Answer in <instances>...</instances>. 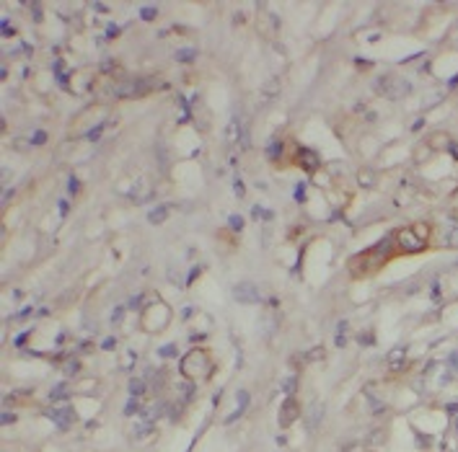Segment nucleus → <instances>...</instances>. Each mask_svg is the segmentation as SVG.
Masks as SVG:
<instances>
[{
  "instance_id": "1",
  "label": "nucleus",
  "mask_w": 458,
  "mask_h": 452,
  "mask_svg": "<svg viewBox=\"0 0 458 452\" xmlns=\"http://www.w3.org/2000/svg\"><path fill=\"white\" fill-rule=\"evenodd\" d=\"M373 88H376V93H381L388 101H399V98H404L409 90H411L409 80L396 78V75H383V78H378Z\"/></svg>"
},
{
  "instance_id": "2",
  "label": "nucleus",
  "mask_w": 458,
  "mask_h": 452,
  "mask_svg": "<svg viewBox=\"0 0 458 452\" xmlns=\"http://www.w3.org/2000/svg\"><path fill=\"white\" fill-rule=\"evenodd\" d=\"M233 300L241 303V305L259 303V287L251 284V282H238V284L233 287Z\"/></svg>"
},
{
  "instance_id": "3",
  "label": "nucleus",
  "mask_w": 458,
  "mask_h": 452,
  "mask_svg": "<svg viewBox=\"0 0 458 452\" xmlns=\"http://www.w3.org/2000/svg\"><path fill=\"white\" fill-rule=\"evenodd\" d=\"M396 240H399V245L404 248V251H422L425 248V240L417 238V230H399Z\"/></svg>"
},
{
  "instance_id": "4",
  "label": "nucleus",
  "mask_w": 458,
  "mask_h": 452,
  "mask_svg": "<svg viewBox=\"0 0 458 452\" xmlns=\"http://www.w3.org/2000/svg\"><path fill=\"white\" fill-rule=\"evenodd\" d=\"M47 416L60 426V429H70V424L75 421V414H73V409L70 406H62V409H50L47 411Z\"/></svg>"
},
{
  "instance_id": "5",
  "label": "nucleus",
  "mask_w": 458,
  "mask_h": 452,
  "mask_svg": "<svg viewBox=\"0 0 458 452\" xmlns=\"http://www.w3.org/2000/svg\"><path fill=\"white\" fill-rule=\"evenodd\" d=\"M298 419V403L295 398H288L282 403V414H280V426H290L293 421Z\"/></svg>"
},
{
  "instance_id": "6",
  "label": "nucleus",
  "mask_w": 458,
  "mask_h": 452,
  "mask_svg": "<svg viewBox=\"0 0 458 452\" xmlns=\"http://www.w3.org/2000/svg\"><path fill=\"white\" fill-rule=\"evenodd\" d=\"M150 88V83L148 80H129V83H124L117 93L119 96H138V93H145V90Z\"/></svg>"
},
{
  "instance_id": "7",
  "label": "nucleus",
  "mask_w": 458,
  "mask_h": 452,
  "mask_svg": "<svg viewBox=\"0 0 458 452\" xmlns=\"http://www.w3.org/2000/svg\"><path fill=\"white\" fill-rule=\"evenodd\" d=\"M166 217H168V205H158V207H153L148 212V222L150 225H161Z\"/></svg>"
},
{
  "instance_id": "8",
  "label": "nucleus",
  "mask_w": 458,
  "mask_h": 452,
  "mask_svg": "<svg viewBox=\"0 0 458 452\" xmlns=\"http://www.w3.org/2000/svg\"><path fill=\"white\" fill-rule=\"evenodd\" d=\"M300 166H303V168H308V171H313V168L318 166L316 153H311V150H300Z\"/></svg>"
},
{
  "instance_id": "9",
  "label": "nucleus",
  "mask_w": 458,
  "mask_h": 452,
  "mask_svg": "<svg viewBox=\"0 0 458 452\" xmlns=\"http://www.w3.org/2000/svg\"><path fill=\"white\" fill-rule=\"evenodd\" d=\"M127 390H129V395H132V398H140V395L148 390V385H145V380H138V377H135V380H129Z\"/></svg>"
},
{
  "instance_id": "10",
  "label": "nucleus",
  "mask_w": 458,
  "mask_h": 452,
  "mask_svg": "<svg viewBox=\"0 0 458 452\" xmlns=\"http://www.w3.org/2000/svg\"><path fill=\"white\" fill-rule=\"evenodd\" d=\"M445 245H458V222H455V220L448 225V233H445Z\"/></svg>"
},
{
  "instance_id": "11",
  "label": "nucleus",
  "mask_w": 458,
  "mask_h": 452,
  "mask_svg": "<svg viewBox=\"0 0 458 452\" xmlns=\"http://www.w3.org/2000/svg\"><path fill=\"white\" fill-rule=\"evenodd\" d=\"M150 429H153V421L145 416V419L135 426V437H145V434H150Z\"/></svg>"
},
{
  "instance_id": "12",
  "label": "nucleus",
  "mask_w": 458,
  "mask_h": 452,
  "mask_svg": "<svg viewBox=\"0 0 458 452\" xmlns=\"http://www.w3.org/2000/svg\"><path fill=\"white\" fill-rule=\"evenodd\" d=\"M194 57H197V49H192V47H184V49L176 52V60L179 62H192Z\"/></svg>"
},
{
  "instance_id": "13",
  "label": "nucleus",
  "mask_w": 458,
  "mask_h": 452,
  "mask_svg": "<svg viewBox=\"0 0 458 452\" xmlns=\"http://www.w3.org/2000/svg\"><path fill=\"white\" fill-rule=\"evenodd\" d=\"M104 129H106V122H101V124H99V127H94L91 132H85V140H88V142H96V140L101 137V132H104Z\"/></svg>"
},
{
  "instance_id": "14",
  "label": "nucleus",
  "mask_w": 458,
  "mask_h": 452,
  "mask_svg": "<svg viewBox=\"0 0 458 452\" xmlns=\"http://www.w3.org/2000/svg\"><path fill=\"white\" fill-rule=\"evenodd\" d=\"M65 398H68V388H65V385H55L52 393H50V400H65Z\"/></svg>"
},
{
  "instance_id": "15",
  "label": "nucleus",
  "mask_w": 458,
  "mask_h": 452,
  "mask_svg": "<svg viewBox=\"0 0 458 452\" xmlns=\"http://www.w3.org/2000/svg\"><path fill=\"white\" fill-rule=\"evenodd\" d=\"M156 13H158L156 6H145V8H140V18H143V21H153V18H156Z\"/></svg>"
},
{
  "instance_id": "16",
  "label": "nucleus",
  "mask_w": 458,
  "mask_h": 452,
  "mask_svg": "<svg viewBox=\"0 0 458 452\" xmlns=\"http://www.w3.org/2000/svg\"><path fill=\"white\" fill-rule=\"evenodd\" d=\"M138 409H140V406H138V398H129V400L124 403V416H135Z\"/></svg>"
},
{
  "instance_id": "17",
  "label": "nucleus",
  "mask_w": 458,
  "mask_h": 452,
  "mask_svg": "<svg viewBox=\"0 0 458 452\" xmlns=\"http://www.w3.org/2000/svg\"><path fill=\"white\" fill-rule=\"evenodd\" d=\"M295 388H298V380L295 377H288L285 382H282V393H288V395L295 393Z\"/></svg>"
},
{
  "instance_id": "18",
  "label": "nucleus",
  "mask_w": 458,
  "mask_h": 452,
  "mask_svg": "<svg viewBox=\"0 0 458 452\" xmlns=\"http://www.w3.org/2000/svg\"><path fill=\"white\" fill-rule=\"evenodd\" d=\"M280 140H269V145H267V155L269 158H280Z\"/></svg>"
},
{
  "instance_id": "19",
  "label": "nucleus",
  "mask_w": 458,
  "mask_h": 452,
  "mask_svg": "<svg viewBox=\"0 0 458 452\" xmlns=\"http://www.w3.org/2000/svg\"><path fill=\"white\" fill-rule=\"evenodd\" d=\"M401 359H404V349H399V351H394V354H391V370L401 367Z\"/></svg>"
},
{
  "instance_id": "20",
  "label": "nucleus",
  "mask_w": 458,
  "mask_h": 452,
  "mask_svg": "<svg viewBox=\"0 0 458 452\" xmlns=\"http://www.w3.org/2000/svg\"><path fill=\"white\" fill-rule=\"evenodd\" d=\"M158 354H161V357H176V346H173V344H163V346L158 349Z\"/></svg>"
},
{
  "instance_id": "21",
  "label": "nucleus",
  "mask_w": 458,
  "mask_h": 452,
  "mask_svg": "<svg viewBox=\"0 0 458 452\" xmlns=\"http://www.w3.org/2000/svg\"><path fill=\"white\" fill-rule=\"evenodd\" d=\"M228 225H231L233 230H241V228H244V220L238 217V215H231V217H228Z\"/></svg>"
},
{
  "instance_id": "22",
  "label": "nucleus",
  "mask_w": 458,
  "mask_h": 452,
  "mask_svg": "<svg viewBox=\"0 0 458 452\" xmlns=\"http://www.w3.org/2000/svg\"><path fill=\"white\" fill-rule=\"evenodd\" d=\"M236 398H238V406H241V409H246V406H249V393L246 390H238Z\"/></svg>"
},
{
  "instance_id": "23",
  "label": "nucleus",
  "mask_w": 458,
  "mask_h": 452,
  "mask_svg": "<svg viewBox=\"0 0 458 452\" xmlns=\"http://www.w3.org/2000/svg\"><path fill=\"white\" fill-rule=\"evenodd\" d=\"M41 142H47V134L44 132H36L34 137H31V145H41Z\"/></svg>"
},
{
  "instance_id": "24",
  "label": "nucleus",
  "mask_w": 458,
  "mask_h": 452,
  "mask_svg": "<svg viewBox=\"0 0 458 452\" xmlns=\"http://www.w3.org/2000/svg\"><path fill=\"white\" fill-rule=\"evenodd\" d=\"M448 365H450L453 372H458V351H453V354L448 357Z\"/></svg>"
},
{
  "instance_id": "25",
  "label": "nucleus",
  "mask_w": 458,
  "mask_h": 452,
  "mask_svg": "<svg viewBox=\"0 0 458 452\" xmlns=\"http://www.w3.org/2000/svg\"><path fill=\"white\" fill-rule=\"evenodd\" d=\"M78 370H80L78 362H70V365H68V377H75V375H78Z\"/></svg>"
},
{
  "instance_id": "26",
  "label": "nucleus",
  "mask_w": 458,
  "mask_h": 452,
  "mask_svg": "<svg viewBox=\"0 0 458 452\" xmlns=\"http://www.w3.org/2000/svg\"><path fill=\"white\" fill-rule=\"evenodd\" d=\"M122 313H124V305H117V308H114V313H112V321H114V323L122 318Z\"/></svg>"
},
{
  "instance_id": "27",
  "label": "nucleus",
  "mask_w": 458,
  "mask_h": 452,
  "mask_svg": "<svg viewBox=\"0 0 458 452\" xmlns=\"http://www.w3.org/2000/svg\"><path fill=\"white\" fill-rule=\"evenodd\" d=\"M140 303H143V295H135L132 300H129V303H127V308H132V310H138V305H140Z\"/></svg>"
},
{
  "instance_id": "28",
  "label": "nucleus",
  "mask_w": 458,
  "mask_h": 452,
  "mask_svg": "<svg viewBox=\"0 0 458 452\" xmlns=\"http://www.w3.org/2000/svg\"><path fill=\"white\" fill-rule=\"evenodd\" d=\"M78 189H80V181L73 176V178H70V194H78Z\"/></svg>"
},
{
  "instance_id": "29",
  "label": "nucleus",
  "mask_w": 458,
  "mask_h": 452,
  "mask_svg": "<svg viewBox=\"0 0 458 452\" xmlns=\"http://www.w3.org/2000/svg\"><path fill=\"white\" fill-rule=\"evenodd\" d=\"M114 344H117L114 338H104V341H101V349H114Z\"/></svg>"
},
{
  "instance_id": "30",
  "label": "nucleus",
  "mask_w": 458,
  "mask_h": 452,
  "mask_svg": "<svg viewBox=\"0 0 458 452\" xmlns=\"http://www.w3.org/2000/svg\"><path fill=\"white\" fill-rule=\"evenodd\" d=\"M26 315H31V308H24V310H18V318H26Z\"/></svg>"
},
{
  "instance_id": "31",
  "label": "nucleus",
  "mask_w": 458,
  "mask_h": 452,
  "mask_svg": "<svg viewBox=\"0 0 458 452\" xmlns=\"http://www.w3.org/2000/svg\"><path fill=\"white\" fill-rule=\"evenodd\" d=\"M68 210H70V207H68V202H60V212H62V215H68Z\"/></svg>"
},
{
  "instance_id": "32",
  "label": "nucleus",
  "mask_w": 458,
  "mask_h": 452,
  "mask_svg": "<svg viewBox=\"0 0 458 452\" xmlns=\"http://www.w3.org/2000/svg\"><path fill=\"white\" fill-rule=\"evenodd\" d=\"M13 419H16V416H13V414H3V424H11V421H13Z\"/></svg>"
},
{
  "instance_id": "33",
  "label": "nucleus",
  "mask_w": 458,
  "mask_h": 452,
  "mask_svg": "<svg viewBox=\"0 0 458 452\" xmlns=\"http://www.w3.org/2000/svg\"><path fill=\"white\" fill-rule=\"evenodd\" d=\"M450 153H453V155H455V158H458V147H455V145H453V147H450Z\"/></svg>"
},
{
  "instance_id": "34",
  "label": "nucleus",
  "mask_w": 458,
  "mask_h": 452,
  "mask_svg": "<svg viewBox=\"0 0 458 452\" xmlns=\"http://www.w3.org/2000/svg\"><path fill=\"white\" fill-rule=\"evenodd\" d=\"M455 266H458V264H455Z\"/></svg>"
}]
</instances>
